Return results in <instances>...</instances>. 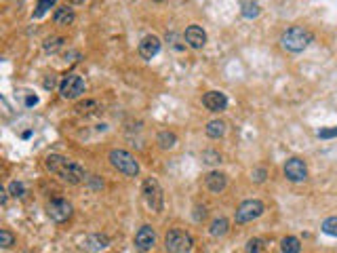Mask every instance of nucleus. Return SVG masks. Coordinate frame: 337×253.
<instances>
[{"label":"nucleus","mask_w":337,"mask_h":253,"mask_svg":"<svg viewBox=\"0 0 337 253\" xmlns=\"http://www.w3.org/2000/svg\"><path fill=\"white\" fill-rule=\"evenodd\" d=\"M240 13H242V17H246V19H253V17L259 15V5L253 3V0H244Z\"/></svg>","instance_id":"20"},{"label":"nucleus","mask_w":337,"mask_h":253,"mask_svg":"<svg viewBox=\"0 0 337 253\" xmlns=\"http://www.w3.org/2000/svg\"><path fill=\"white\" fill-rule=\"evenodd\" d=\"M55 84H57V78H55V74H51V76H47V78H44L42 87H44V89H53V87H55Z\"/></svg>","instance_id":"31"},{"label":"nucleus","mask_w":337,"mask_h":253,"mask_svg":"<svg viewBox=\"0 0 337 253\" xmlns=\"http://www.w3.org/2000/svg\"><path fill=\"white\" fill-rule=\"evenodd\" d=\"M74 19H76V15L70 7H59L55 11V15H53V21H55L57 26H72Z\"/></svg>","instance_id":"16"},{"label":"nucleus","mask_w":337,"mask_h":253,"mask_svg":"<svg viewBox=\"0 0 337 253\" xmlns=\"http://www.w3.org/2000/svg\"><path fill=\"white\" fill-rule=\"evenodd\" d=\"M110 163L114 169H118L120 173H125L129 177H135L139 173V163L135 160L133 154H129L127 150H112L110 152Z\"/></svg>","instance_id":"4"},{"label":"nucleus","mask_w":337,"mask_h":253,"mask_svg":"<svg viewBox=\"0 0 337 253\" xmlns=\"http://www.w3.org/2000/svg\"><path fill=\"white\" fill-rule=\"evenodd\" d=\"M38 104V97L36 95H28L26 97V106H36Z\"/></svg>","instance_id":"33"},{"label":"nucleus","mask_w":337,"mask_h":253,"mask_svg":"<svg viewBox=\"0 0 337 253\" xmlns=\"http://www.w3.org/2000/svg\"><path fill=\"white\" fill-rule=\"evenodd\" d=\"M335 135H337V127L321 129V131H318V137H321V140H329V137H335Z\"/></svg>","instance_id":"29"},{"label":"nucleus","mask_w":337,"mask_h":253,"mask_svg":"<svg viewBox=\"0 0 337 253\" xmlns=\"http://www.w3.org/2000/svg\"><path fill=\"white\" fill-rule=\"evenodd\" d=\"M99 110V104L97 101H93V99H88V101H84V104H78L76 106V112L80 114V116H91V114H95Z\"/></svg>","instance_id":"21"},{"label":"nucleus","mask_w":337,"mask_h":253,"mask_svg":"<svg viewBox=\"0 0 337 253\" xmlns=\"http://www.w3.org/2000/svg\"><path fill=\"white\" fill-rule=\"evenodd\" d=\"M219 160H221V156L217 154V152H205V163L213 165V163H219Z\"/></svg>","instance_id":"30"},{"label":"nucleus","mask_w":337,"mask_h":253,"mask_svg":"<svg viewBox=\"0 0 337 253\" xmlns=\"http://www.w3.org/2000/svg\"><path fill=\"white\" fill-rule=\"evenodd\" d=\"M314 40V34L310 30H306L304 26H293L289 28L285 34H282V49L289 51V53H301L310 47V42Z\"/></svg>","instance_id":"2"},{"label":"nucleus","mask_w":337,"mask_h":253,"mask_svg":"<svg viewBox=\"0 0 337 253\" xmlns=\"http://www.w3.org/2000/svg\"><path fill=\"white\" fill-rule=\"evenodd\" d=\"M203 104H205V108L211 110V112H223L226 106H228V97H226V93H221V91H209V93L203 97Z\"/></svg>","instance_id":"11"},{"label":"nucleus","mask_w":337,"mask_h":253,"mask_svg":"<svg viewBox=\"0 0 337 253\" xmlns=\"http://www.w3.org/2000/svg\"><path fill=\"white\" fill-rule=\"evenodd\" d=\"M154 243H156V232H154V228H152V226H141L139 232L135 234V247H137L139 251H148V249L154 247Z\"/></svg>","instance_id":"12"},{"label":"nucleus","mask_w":337,"mask_h":253,"mask_svg":"<svg viewBox=\"0 0 337 253\" xmlns=\"http://www.w3.org/2000/svg\"><path fill=\"white\" fill-rule=\"evenodd\" d=\"M285 175H287L289 181H295V183L306 181L308 179V167H306L304 160L297 158V156L295 158H289L285 163Z\"/></svg>","instance_id":"8"},{"label":"nucleus","mask_w":337,"mask_h":253,"mask_svg":"<svg viewBox=\"0 0 337 253\" xmlns=\"http://www.w3.org/2000/svg\"><path fill=\"white\" fill-rule=\"evenodd\" d=\"M158 51H161V38L150 34V36H144L139 42V55L144 59H152L158 55Z\"/></svg>","instance_id":"10"},{"label":"nucleus","mask_w":337,"mask_h":253,"mask_svg":"<svg viewBox=\"0 0 337 253\" xmlns=\"http://www.w3.org/2000/svg\"><path fill=\"white\" fill-rule=\"evenodd\" d=\"M55 3H57V0H38V3H36V11H34V17H36V19H38V17H42Z\"/></svg>","instance_id":"25"},{"label":"nucleus","mask_w":337,"mask_h":253,"mask_svg":"<svg viewBox=\"0 0 337 253\" xmlns=\"http://www.w3.org/2000/svg\"><path fill=\"white\" fill-rule=\"evenodd\" d=\"M253 179H255L257 183H261V181L265 179V169H255V171H253Z\"/></svg>","instance_id":"32"},{"label":"nucleus","mask_w":337,"mask_h":253,"mask_svg":"<svg viewBox=\"0 0 337 253\" xmlns=\"http://www.w3.org/2000/svg\"><path fill=\"white\" fill-rule=\"evenodd\" d=\"M177 144V137H175V133H169V131H163L161 135H158V146H161L163 150H169Z\"/></svg>","instance_id":"23"},{"label":"nucleus","mask_w":337,"mask_h":253,"mask_svg":"<svg viewBox=\"0 0 337 253\" xmlns=\"http://www.w3.org/2000/svg\"><path fill=\"white\" fill-rule=\"evenodd\" d=\"M63 38L61 36H51V38H47L44 40V44H42V49L47 51V53H57V51L63 47Z\"/></svg>","instance_id":"22"},{"label":"nucleus","mask_w":337,"mask_h":253,"mask_svg":"<svg viewBox=\"0 0 337 253\" xmlns=\"http://www.w3.org/2000/svg\"><path fill=\"white\" fill-rule=\"evenodd\" d=\"M165 249L169 253H192L194 251V241L192 236L184 230H169L165 236Z\"/></svg>","instance_id":"3"},{"label":"nucleus","mask_w":337,"mask_h":253,"mask_svg":"<svg viewBox=\"0 0 337 253\" xmlns=\"http://www.w3.org/2000/svg\"><path fill=\"white\" fill-rule=\"evenodd\" d=\"M9 194H13L15 198L26 196V186H24L21 181H11V183H9Z\"/></svg>","instance_id":"26"},{"label":"nucleus","mask_w":337,"mask_h":253,"mask_svg":"<svg viewBox=\"0 0 337 253\" xmlns=\"http://www.w3.org/2000/svg\"><path fill=\"white\" fill-rule=\"evenodd\" d=\"M205 186H207L211 192L219 194V192L226 188V186H228V177H226L223 173H219V171H211V173L205 175Z\"/></svg>","instance_id":"14"},{"label":"nucleus","mask_w":337,"mask_h":253,"mask_svg":"<svg viewBox=\"0 0 337 253\" xmlns=\"http://www.w3.org/2000/svg\"><path fill=\"white\" fill-rule=\"evenodd\" d=\"M110 241H108V236H103V234H91V236H86V239L82 241V247L88 249V251H93V253H99L103 249H108Z\"/></svg>","instance_id":"15"},{"label":"nucleus","mask_w":337,"mask_h":253,"mask_svg":"<svg viewBox=\"0 0 337 253\" xmlns=\"http://www.w3.org/2000/svg\"><path fill=\"white\" fill-rule=\"evenodd\" d=\"M68 3H72V5H80V3H84V0H68Z\"/></svg>","instance_id":"34"},{"label":"nucleus","mask_w":337,"mask_h":253,"mask_svg":"<svg viewBox=\"0 0 337 253\" xmlns=\"http://www.w3.org/2000/svg\"><path fill=\"white\" fill-rule=\"evenodd\" d=\"M228 228H230L228 219H226V217H217L215 222L211 224L209 232H211V236H215V239H219V236H226V234H228Z\"/></svg>","instance_id":"18"},{"label":"nucleus","mask_w":337,"mask_h":253,"mask_svg":"<svg viewBox=\"0 0 337 253\" xmlns=\"http://www.w3.org/2000/svg\"><path fill=\"white\" fill-rule=\"evenodd\" d=\"M144 198L148 202V207L152 211H161L163 209V202H165V196H163V188L154 177H148L144 181Z\"/></svg>","instance_id":"5"},{"label":"nucleus","mask_w":337,"mask_h":253,"mask_svg":"<svg viewBox=\"0 0 337 253\" xmlns=\"http://www.w3.org/2000/svg\"><path fill=\"white\" fill-rule=\"evenodd\" d=\"M323 232L325 234H329V236H337V215H333V217H327L325 222H323Z\"/></svg>","instance_id":"24"},{"label":"nucleus","mask_w":337,"mask_h":253,"mask_svg":"<svg viewBox=\"0 0 337 253\" xmlns=\"http://www.w3.org/2000/svg\"><path fill=\"white\" fill-rule=\"evenodd\" d=\"M13 243H15V236H13L9 230H0V245L7 249V247H11Z\"/></svg>","instance_id":"28"},{"label":"nucleus","mask_w":337,"mask_h":253,"mask_svg":"<svg viewBox=\"0 0 337 253\" xmlns=\"http://www.w3.org/2000/svg\"><path fill=\"white\" fill-rule=\"evenodd\" d=\"M184 38L192 49H203L207 44V32L200 26H190L184 34Z\"/></svg>","instance_id":"13"},{"label":"nucleus","mask_w":337,"mask_h":253,"mask_svg":"<svg viewBox=\"0 0 337 253\" xmlns=\"http://www.w3.org/2000/svg\"><path fill=\"white\" fill-rule=\"evenodd\" d=\"M261 249H263V243L259 239H251L244 245V253H261Z\"/></svg>","instance_id":"27"},{"label":"nucleus","mask_w":337,"mask_h":253,"mask_svg":"<svg viewBox=\"0 0 337 253\" xmlns=\"http://www.w3.org/2000/svg\"><path fill=\"white\" fill-rule=\"evenodd\" d=\"M205 131H207V135L211 140H219V137H223V135H226V123L223 121H211Z\"/></svg>","instance_id":"17"},{"label":"nucleus","mask_w":337,"mask_h":253,"mask_svg":"<svg viewBox=\"0 0 337 253\" xmlns=\"http://www.w3.org/2000/svg\"><path fill=\"white\" fill-rule=\"evenodd\" d=\"M44 165H47V169L51 173H55L59 179H63V181H68V183H82L84 179H86V171L78 165V163H74V160H70V158H65V156H61V154H49L47 156V160H44Z\"/></svg>","instance_id":"1"},{"label":"nucleus","mask_w":337,"mask_h":253,"mask_svg":"<svg viewBox=\"0 0 337 253\" xmlns=\"http://www.w3.org/2000/svg\"><path fill=\"white\" fill-rule=\"evenodd\" d=\"M47 213H49V217L53 219V222L61 224V222H65V219H70V215H72V205H70L68 200H63V198H55V200L49 202Z\"/></svg>","instance_id":"9"},{"label":"nucleus","mask_w":337,"mask_h":253,"mask_svg":"<svg viewBox=\"0 0 337 253\" xmlns=\"http://www.w3.org/2000/svg\"><path fill=\"white\" fill-rule=\"evenodd\" d=\"M154 3H165V0H154Z\"/></svg>","instance_id":"35"},{"label":"nucleus","mask_w":337,"mask_h":253,"mask_svg":"<svg viewBox=\"0 0 337 253\" xmlns=\"http://www.w3.org/2000/svg\"><path fill=\"white\" fill-rule=\"evenodd\" d=\"M59 93H61L63 99H76V97H80L84 93V80H82V76H78V74L63 76V80L59 84Z\"/></svg>","instance_id":"7"},{"label":"nucleus","mask_w":337,"mask_h":253,"mask_svg":"<svg viewBox=\"0 0 337 253\" xmlns=\"http://www.w3.org/2000/svg\"><path fill=\"white\" fill-rule=\"evenodd\" d=\"M263 202L257 200V198H249L240 202V207L236 209V222L238 224H246V222H253V219H257L261 213H263Z\"/></svg>","instance_id":"6"},{"label":"nucleus","mask_w":337,"mask_h":253,"mask_svg":"<svg viewBox=\"0 0 337 253\" xmlns=\"http://www.w3.org/2000/svg\"><path fill=\"white\" fill-rule=\"evenodd\" d=\"M280 251L282 253H299L301 251V243L299 239H295V236H285L280 243Z\"/></svg>","instance_id":"19"}]
</instances>
